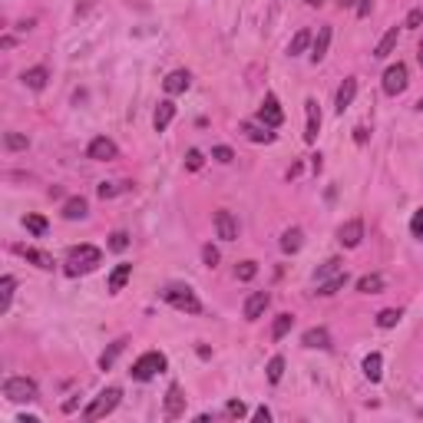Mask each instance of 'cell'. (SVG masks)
I'll use <instances>...</instances> for the list:
<instances>
[{"label": "cell", "mask_w": 423, "mask_h": 423, "mask_svg": "<svg viewBox=\"0 0 423 423\" xmlns=\"http://www.w3.org/2000/svg\"><path fill=\"white\" fill-rule=\"evenodd\" d=\"M99 261H103V251H99L96 245H73L70 255H67V261H63V271H67L70 278H76V275H90Z\"/></svg>", "instance_id": "cell-1"}, {"label": "cell", "mask_w": 423, "mask_h": 423, "mask_svg": "<svg viewBox=\"0 0 423 423\" xmlns=\"http://www.w3.org/2000/svg\"><path fill=\"white\" fill-rule=\"evenodd\" d=\"M162 301L172 305L176 311H186V314H202V301L195 298V291H192L188 284H165Z\"/></svg>", "instance_id": "cell-2"}, {"label": "cell", "mask_w": 423, "mask_h": 423, "mask_svg": "<svg viewBox=\"0 0 423 423\" xmlns=\"http://www.w3.org/2000/svg\"><path fill=\"white\" fill-rule=\"evenodd\" d=\"M119 397H123V390H119V387L99 390V394L93 397V403L83 410V417H86V420H103V417H109V413L119 407Z\"/></svg>", "instance_id": "cell-3"}, {"label": "cell", "mask_w": 423, "mask_h": 423, "mask_svg": "<svg viewBox=\"0 0 423 423\" xmlns=\"http://www.w3.org/2000/svg\"><path fill=\"white\" fill-rule=\"evenodd\" d=\"M4 397L13 400V403H34L40 397V390L30 377H7L4 380Z\"/></svg>", "instance_id": "cell-4"}, {"label": "cell", "mask_w": 423, "mask_h": 423, "mask_svg": "<svg viewBox=\"0 0 423 423\" xmlns=\"http://www.w3.org/2000/svg\"><path fill=\"white\" fill-rule=\"evenodd\" d=\"M165 370V354H159V351H146L139 357V361H136V364H132V380H142V384H146V380H153L155 374H162Z\"/></svg>", "instance_id": "cell-5"}, {"label": "cell", "mask_w": 423, "mask_h": 423, "mask_svg": "<svg viewBox=\"0 0 423 423\" xmlns=\"http://www.w3.org/2000/svg\"><path fill=\"white\" fill-rule=\"evenodd\" d=\"M407 83H410V73H407V67H403V63H394V67H387V73H384V93H387V96H400L403 90H407Z\"/></svg>", "instance_id": "cell-6"}, {"label": "cell", "mask_w": 423, "mask_h": 423, "mask_svg": "<svg viewBox=\"0 0 423 423\" xmlns=\"http://www.w3.org/2000/svg\"><path fill=\"white\" fill-rule=\"evenodd\" d=\"M212 222H215V235L222 238V242H235V238H238V222H235V215H232L228 209H219Z\"/></svg>", "instance_id": "cell-7"}, {"label": "cell", "mask_w": 423, "mask_h": 423, "mask_svg": "<svg viewBox=\"0 0 423 423\" xmlns=\"http://www.w3.org/2000/svg\"><path fill=\"white\" fill-rule=\"evenodd\" d=\"M258 123H265V126H271V130H278L284 123V113L282 106H278V96H265V103L258 106Z\"/></svg>", "instance_id": "cell-8"}, {"label": "cell", "mask_w": 423, "mask_h": 423, "mask_svg": "<svg viewBox=\"0 0 423 423\" xmlns=\"http://www.w3.org/2000/svg\"><path fill=\"white\" fill-rule=\"evenodd\" d=\"M119 149L113 139H106V136H96L90 146H86V159H96V162H109V159H116Z\"/></svg>", "instance_id": "cell-9"}, {"label": "cell", "mask_w": 423, "mask_h": 423, "mask_svg": "<svg viewBox=\"0 0 423 423\" xmlns=\"http://www.w3.org/2000/svg\"><path fill=\"white\" fill-rule=\"evenodd\" d=\"M182 413H186V394H182L179 384H169V390H165V417L179 420Z\"/></svg>", "instance_id": "cell-10"}, {"label": "cell", "mask_w": 423, "mask_h": 423, "mask_svg": "<svg viewBox=\"0 0 423 423\" xmlns=\"http://www.w3.org/2000/svg\"><path fill=\"white\" fill-rule=\"evenodd\" d=\"M361 238H364V222H361V219H351V222H344L341 228H338V242H341L344 248H357Z\"/></svg>", "instance_id": "cell-11"}, {"label": "cell", "mask_w": 423, "mask_h": 423, "mask_svg": "<svg viewBox=\"0 0 423 423\" xmlns=\"http://www.w3.org/2000/svg\"><path fill=\"white\" fill-rule=\"evenodd\" d=\"M354 96H357V76H344V83L338 86V96H334V109L344 113L354 103Z\"/></svg>", "instance_id": "cell-12"}, {"label": "cell", "mask_w": 423, "mask_h": 423, "mask_svg": "<svg viewBox=\"0 0 423 423\" xmlns=\"http://www.w3.org/2000/svg\"><path fill=\"white\" fill-rule=\"evenodd\" d=\"M305 113H307L305 142H317V132H321V109H317V99H305Z\"/></svg>", "instance_id": "cell-13"}, {"label": "cell", "mask_w": 423, "mask_h": 423, "mask_svg": "<svg viewBox=\"0 0 423 423\" xmlns=\"http://www.w3.org/2000/svg\"><path fill=\"white\" fill-rule=\"evenodd\" d=\"M17 255H24L30 265H36V268L43 271H53V255L50 251H43V248H27V245H17Z\"/></svg>", "instance_id": "cell-14"}, {"label": "cell", "mask_w": 423, "mask_h": 423, "mask_svg": "<svg viewBox=\"0 0 423 423\" xmlns=\"http://www.w3.org/2000/svg\"><path fill=\"white\" fill-rule=\"evenodd\" d=\"M172 119H176V103H172V99H162V103L155 106V113H153V126H155V132H165Z\"/></svg>", "instance_id": "cell-15"}, {"label": "cell", "mask_w": 423, "mask_h": 423, "mask_svg": "<svg viewBox=\"0 0 423 423\" xmlns=\"http://www.w3.org/2000/svg\"><path fill=\"white\" fill-rule=\"evenodd\" d=\"M268 291H251L248 294V301H245V317L248 321H258L261 314H265V307H268Z\"/></svg>", "instance_id": "cell-16"}, {"label": "cell", "mask_w": 423, "mask_h": 423, "mask_svg": "<svg viewBox=\"0 0 423 423\" xmlns=\"http://www.w3.org/2000/svg\"><path fill=\"white\" fill-rule=\"evenodd\" d=\"M301 344H305V347H311V351H331V334H328V328H311V331H305Z\"/></svg>", "instance_id": "cell-17"}, {"label": "cell", "mask_w": 423, "mask_h": 423, "mask_svg": "<svg viewBox=\"0 0 423 423\" xmlns=\"http://www.w3.org/2000/svg\"><path fill=\"white\" fill-rule=\"evenodd\" d=\"M331 47V27H317V36L311 40V63H321Z\"/></svg>", "instance_id": "cell-18"}, {"label": "cell", "mask_w": 423, "mask_h": 423, "mask_svg": "<svg viewBox=\"0 0 423 423\" xmlns=\"http://www.w3.org/2000/svg\"><path fill=\"white\" fill-rule=\"evenodd\" d=\"M188 83H192L188 70H172L162 80V86H165V93H169V96H179V93H186V90H188Z\"/></svg>", "instance_id": "cell-19"}, {"label": "cell", "mask_w": 423, "mask_h": 423, "mask_svg": "<svg viewBox=\"0 0 423 423\" xmlns=\"http://www.w3.org/2000/svg\"><path fill=\"white\" fill-rule=\"evenodd\" d=\"M238 130L245 132V139H251V142H275V132L265 123H242Z\"/></svg>", "instance_id": "cell-20"}, {"label": "cell", "mask_w": 423, "mask_h": 423, "mask_svg": "<svg viewBox=\"0 0 423 423\" xmlns=\"http://www.w3.org/2000/svg\"><path fill=\"white\" fill-rule=\"evenodd\" d=\"M86 215H90V205H86V199H83V195H73V199L63 202V219L76 222V219H86Z\"/></svg>", "instance_id": "cell-21"}, {"label": "cell", "mask_w": 423, "mask_h": 423, "mask_svg": "<svg viewBox=\"0 0 423 423\" xmlns=\"http://www.w3.org/2000/svg\"><path fill=\"white\" fill-rule=\"evenodd\" d=\"M397 36H400V30H397V27H390L387 34L380 36V43L374 47V57L377 60H387L390 53H394V47H397Z\"/></svg>", "instance_id": "cell-22"}, {"label": "cell", "mask_w": 423, "mask_h": 423, "mask_svg": "<svg viewBox=\"0 0 423 423\" xmlns=\"http://www.w3.org/2000/svg\"><path fill=\"white\" fill-rule=\"evenodd\" d=\"M130 278H132V265H126V261H123V265H116V268H113V275H109V291H113V294L123 291Z\"/></svg>", "instance_id": "cell-23"}, {"label": "cell", "mask_w": 423, "mask_h": 423, "mask_svg": "<svg viewBox=\"0 0 423 423\" xmlns=\"http://www.w3.org/2000/svg\"><path fill=\"white\" fill-rule=\"evenodd\" d=\"M364 377L370 384H377V380L384 377V357H380V354H367L364 357Z\"/></svg>", "instance_id": "cell-24"}, {"label": "cell", "mask_w": 423, "mask_h": 423, "mask_svg": "<svg viewBox=\"0 0 423 423\" xmlns=\"http://www.w3.org/2000/svg\"><path fill=\"white\" fill-rule=\"evenodd\" d=\"M305 245V235H301V228H288L282 235V251L284 255H294V251H301Z\"/></svg>", "instance_id": "cell-25"}, {"label": "cell", "mask_w": 423, "mask_h": 423, "mask_svg": "<svg viewBox=\"0 0 423 423\" xmlns=\"http://www.w3.org/2000/svg\"><path fill=\"white\" fill-rule=\"evenodd\" d=\"M344 271V261L341 258H328L324 261V265H321V268L314 271V282L321 284V282H331V278H334V275H341Z\"/></svg>", "instance_id": "cell-26"}, {"label": "cell", "mask_w": 423, "mask_h": 423, "mask_svg": "<svg viewBox=\"0 0 423 423\" xmlns=\"http://www.w3.org/2000/svg\"><path fill=\"white\" fill-rule=\"evenodd\" d=\"M50 80V70L47 67H34V70L24 73V86H30V90H43Z\"/></svg>", "instance_id": "cell-27"}, {"label": "cell", "mask_w": 423, "mask_h": 423, "mask_svg": "<svg viewBox=\"0 0 423 423\" xmlns=\"http://www.w3.org/2000/svg\"><path fill=\"white\" fill-rule=\"evenodd\" d=\"M123 347H126V338H119V341L109 344V347L103 351V357H99V370H109V367L116 364V357L123 354Z\"/></svg>", "instance_id": "cell-28"}, {"label": "cell", "mask_w": 423, "mask_h": 423, "mask_svg": "<svg viewBox=\"0 0 423 423\" xmlns=\"http://www.w3.org/2000/svg\"><path fill=\"white\" fill-rule=\"evenodd\" d=\"M13 288H17V278H13V275H4V278H0V311H11Z\"/></svg>", "instance_id": "cell-29"}, {"label": "cell", "mask_w": 423, "mask_h": 423, "mask_svg": "<svg viewBox=\"0 0 423 423\" xmlns=\"http://www.w3.org/2000/svg\"><path fill=\"white\" fill-rule=\"evenodd\" d=\"M311 30H298V34L291 36V43H288V57H298V53H305L307 47H311Z\"/></svg>", "instance_id": "cell-30"}, {"label": "cell", "mask_w": 423, "mask_h": 423, "mask_svg": "<svg viewBox=\"0 0 423 423\" xmlns=\"http://www.w3.org/2000/svg\"><path fill=\"white\" fill-rule=\"evenodd\" d=\"M347 284V271H341V275H334L331 282H321L317 284V294H324V298H331V294H338Z\"/></svg>", "instance_id": "cell-31"}, {"label": "cell", "mask_w": 423, "mask_h": 423, "mask_svg": "<svg viewBox=\"0 0 423 423\" xmlns=\"http://www.w3.org/2000/svg\"><path fill=\"white\" fill-rule=\"evenodd\" d=\"M357 291H361V294H377V291H384V278H380V275H364V278L357 282Z\"/></svg>", "instance_id": "cell-32"}, {"label": "cell", "mask_w": 423, "mask_h": 423, "mask_svg": "<svg viewBox=\"0 0 423 423\" xmlns=\"http://www.w3.org/2000/svg\"><path fill=\"white\" fill-rule=\"evenodd\" d=\"M291 328H294V314H278V317H275V328H271V338H275V341H282Z\"/></svg>", "instance_id": "cell-33"}, {"label": "cell", "mask_w": 423, "mask_h": 423, "mask_svg": "<svg viewBox=\"0 0 423 423\" xmlns=\"http://www.w3.org/2000/svg\"><path fill=\"white\" fill-rule=\"evenodd\" d=\"M24 225H27V232H30V235H36V238H43V235H47V228H50L43 215H27Z\"/></svg>", "instance_id": "cell-34"}, {"label": "cell", "mask_w": 423, "mask_h": 423, "mask_svg": "<svg viewBox=\"0 0 423 423\" xmlns=\"http://www.w3.org/2000/svg\"><path fill=\"white\" fill-rule=\"evenodd\" d=\"M130 182H103V186L96 188V192H99V199H113V195H119V192H130Z\"/></svg>", "instance_id": "cell-35"}, {"label": "cell", "mask_w": 423, "mask_h": 423, "mask_svg": "<svg viewBox=\"0 0 423 423\" xmlns=\"http://www.w3.org/2000/svg\"><path fill=\"white\" fill-rule=\"evenodd\" d=\"M400 317H403V314H400L397 307H384V311L377 314V328H397Z\"/></svg>", "instance_id": "cell-36"}, {"label": "cell", "mask_w": 423, "mask_h": 423, "mask_svg": "<svg viewBox=\"0 0 423 423\" xmlns=\"http://www.w3.org/2000/svg\"><path fill=\"white\" fill-rule=\"evenodd\" d=\"M4 146H7L11 153H20V149H27L30 142H27V136H20V132H7V136H4Z\"/></svg>", "instance_id": "cell-37"}, {"label": "cell", "mask_w": 423, "mask_h": 423, "mask_svg": "<svg viewBox=\"0 0 423 423\" xmlns=\"http://www.w3.org/2000/svg\"><path fill=\"white\" fill-rule=\"evenodd\" d=\"M255 275H258V265H255V261H242V265L235 268V278H238V282H251Z\"/></svg>", "instance_id": "cell-38"}, {"label": "cell", "mask_w": 423, "mask_h": 423, "mask_svg": "<svg viewBox=\"0 0 423 423\" xmlns=\"http://www.w3.org/2000/svg\"><path fill=\"white\" fill-rule=\"evenodd\" d=\"M284 377V357H271L268 361V380L271 384H278Z\"/></svg>", "instance_id": "cell-39"}, {"label": "cell", "mask_w": 423, "mask_h": 423, "mask_svg": "<svg viewBox=\"0 0 423 423\" xmlns=\"http://www.w3.org/2000/svg\"><path fill=\"white\" fill-rule=\"evenodd\" d=\"M248 413V407L242 403V400H228V407H225V417H232V420H242Z\"/></svg>", "instance_id": "cell-40"}, {"label": "cell", "mask_w": 423, "mask_h": 423, "mask_svg": "<svg viewBox=\"0 0 423 423\" xmlns=\"http://www.w3.org/2000/svg\"><path fill=\"white\" fill-rule=\"evenodd\" d=\"M109 248H113V251H126V248H130V235H126V232H113V235H109Z\"/></svg>", "instance_id": "cell-41"}, {"label": "cell", "mask_w": 423, "mask_h": 423, "mask_svg": "<svg viewBox=\"0 0 423 423\" xmlns=\"http://www.w3.org/2000/svg\"><path fill=\"white\" fill-rule=\"evenodd\" d=\"M202 162H205V155H202L199 149H188V153H186V169H192V172H199Z\"/></svg>", "instance_id": "cell-42"}, {"label": "cell", "mask_w": 423, "mask_h": 423, "mask_svg": "<svg viewBox=\"0 0 423 423\" xmlns=\"http://www.w3.org/2000/svg\"><path fill=\"white\" fill-rule=\"evenodd\" d=\"M212 159H215V162H222V165H228L232 159H235V153H232L228 146H215V149H212Z\"/></svg>", "instance_id": "cell-43"}, {"label": "cell", "mask_w": 423, "mask_h": 423, "mask_svg": "<svg viewBox=\"0 0 423 423\" xmlns=\"http://www.w3.org/2000/svg\"><path fill=\"white\" fill-rule=\"evenodd\" d=\"M410 232H413V238H420L423 242V205L417 212H413V219H410Z\"/></svg>", "instance_id": "cell-44"}, {"label": "cell", "mask_w": 423, "mask_h": 423, "mask_svg": "<svg viewBox=\"0 0 423 423\" xmlns=\"http://www.w3.org/2000/svg\"><path fill=\"white\" fill-rule=\"evenodd\" d=\"M202 261H205L209 268H215V265H219V248H215V245H205V248H202Z\"/></svg>", "instance_id": "cell-45"}, {"label": "cell", "mask_w": 423, "mask_h": 423, "mask_svg": "<svg viewBox=\"0 0 423 423\" xmlns=\"http://www.w3.org/2000/svg\"><path fill=\"white\" fill-rule=\"evenodd\" d=\"M420 24H423V11L417 7V11L407 13V24H403V27H410V30H413V27H420Z\"/></svg>", "instance_id": "cell-46"}, {"label": "cell", "mask_w": 423, "mask_h": 423, "mask_svg": "<svg viewBox=\"0 0 423 423\" xmlns=\"http://www.w3.org/2000/svg\"><path fill=\"white\" fill-rule=\"evenodd\" d=\"M251 420H255V423H268L271 420V410H268V407H258V410L251 413Z\"/></svg>", "instance_id": "cell-47"}, {"label": "cell", "mask_w": 423, "mask_h": 423, "mask_svg": "<svg viewBox=\"0 0 423 423\" xmlns=\"http://www.w3.org/2000/svg\"><path fill=\"white\" fill-rule=\"evenodd\" d=\"M374 11V0H357V17H367Z\"/></svg>", "instance_id": "cell-48"}, {"label": "cell", "mask_w": 423, "mask_h": 423, "mask_svg": "<svg viewBox=\"0 0 423 423\" xmlns=\"http://www.w3.org/2000/svg\"><path fill=\"white\" fill-rule=\"evenodd\" d=\"M17 423H40V417H34V413H20V417H17Z\"/></svg>", "instance_id": "cell-49"}, {"label": "cell", "mask_w": 423, "mask_h": 423, "mask_svg": "<svg viewBox=\"0 0 423 423\" xmlns=\"http://www.w3.org/2000/svg\"><path fill=\"white\" fill-rule=\"evenodd\" d=\"M354 139H357V142H367V130H364V126H357V130H354Z\"/></svg>", "instance_id": "cell-50"}, {"label": "cell", "mask_w": 423, "mask_h": 423, "mask_svg": "<svg viewBox=\"0 0 423 423\" xmlns=\"http://www.w3.org/2000/svg\"><path fill=\"white\" fill-rule=\"evenodd\" d=\"M321 165H324L321 162V155H311V169H314V172H321Z\"/></svg>", "instance_id": "cell-51"}, {"label": "cell", "mask_w": 423, "mask_h": 423, "mask_svg": "<svg viewBox=\"0 0 423 423\" xmlns=\"http://www.w3.org/2000/svg\"><path fill=\"white\" fill-rule=\"evenodd\" d=\"M338 4H341V7H354V4H357V0H338Z\"/></svg>", "instance_id": "cell-52"}, {"label": "cell", "mask_w": 423, "mask_h": 423, "mask_svg": "<svg viewBox=\"0 0 423 423\" xmlns=\"http://www.w3.org/2000/svg\"><path fill=\"white\" fill-rule=\"evenodd\" d=\"M307 4H311V7H321V4H324V0H307Z\"/></svg>", "instance_id": "cell-53"}, {"label": "cell", "mask_w": 423, "mask_h": 423, "mask_svg": "<svg viewBox=\"0 0 423 423\" xmlns=\"http://www.w3.org/2000/svg\"><path fill=\"white\" fill-rule=\"evenodd\" d=\"M417 60H420V67H423V43H420V53H417Z\"/></svg>", "instance_id": "cell-54"}, {"label": "cell", "mask_w": 423, "mask_h": 423, "mask_svg": "<svg viewBox=\"0 0 423 423\" xmlns=\"http://www.w3.org/2000/svg\"><path fill=\"white\" fill-rule=\"evenodd\" d=\"M417 109H420V113H423V96H420V103H417Z\"/></svg>", "instance_id": "cell-55"}]
</instances>
